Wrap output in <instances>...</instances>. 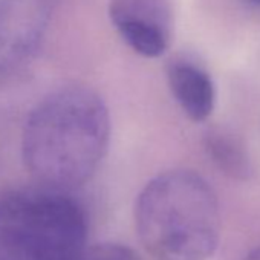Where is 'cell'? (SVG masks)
<instances>
[{
    "mask_svg": "<svg viewBox=\"0 0 260 260\" xmlns=\"http://www.w3.org/2000/svg\"><path fill=\"white\" fill-rule=\"evenodd\" d=\"M170 90L193 121H205L216 103V89L211 77L199 66L190 61H175L167 69Z\"/></svg>",
    "mask_w": 260,
    "mask_h": 260,
    "instance_id": "8992f818",
    "label": "cell"
},
{
    "mask_svg": "<svg viewBox=\"0 0 260 260\" xmlns=\"http://www.w3.org/2000/svg\"><path fill=\"white\" fill-rule=\"evenodd\" d=\"M77 260H138L135 252L118 243H101L87 246Z\"/></svg>",
    "mask_w": 260,
    "mask_h": 260,
    "instance_id": "ba28073f",
    "label": "cell"
},
{
    "mask_svg": "<svg viewBox=\"0 0 260 260\" xmlns=\"http://www.w3.org/2000/svg\"><path fill=\"white\" fill-rule=\"evenodd\" d=\"M109 17L137 54L156 58L170 46L173 13L169 0H110Z\"/></svg>",
    "mask_w": 260,
    "mask_h": 260,
    "instance_id": "277c9868",
    "label": "cell"
},
{
    "mask_svg": "<svg viewBox=\"0 0 260 260\" xmlns=\"http://www.w3.org/2000/svg\"><path fill=\"white\" fill-rule=\"evenodd\" d=\"M252 2H255V4H258V5H260V0H252Z\"/></svg>",
    "mask_w": 260,
    "mask_h": 260,
    "instance_id": "30bf717a",
    "label": "cell"
},
{
    "mask_svg": "<svg viewBox=\"0 0 260 260\" xmlns=\"http://www.w3.org/2000/svg\"><path fill=\"white\" fill-rule=\"evenodd\" d=\"M205 150L213 162L226 175L246 179L252 167L243 146L231 135L222 130H211L205 137Z\"/></svg>",
    "mask_w": 260,
    "mask_h": 260,
    "instance_id": "52a82bcc",
    "label": "cell"
},
{
    "mask_svg": "<svg viewBox=\"0 0 260 260\" xmlns=\"http://www.w3.org/2000/svg\"><path fill=\"white\" fill-rule=\"evenodd\" d=\"M110 140L103 98L86 86H64L42 98L22 132V161L36 184L72 190L96 172Z\"/></svg>",
    "mask_w": 260,
    "mask_h": 260,
    "instance_id": "6da1fadb",
    "label": "cell"
},
{
    "mask_svg": "<svg viewBox=\"0 0 260 260\" xmlns=\"http://www.w3.org/2000/svg\"><path fill=\"white\" fill-rule=\"evenodd\" d=\"M135 225L156 260H207L219 242L217 198L198 173L166 172L140 193Z\"/></svg>",
    "mask_w": 260,
    "mask_h": 260,
    "instance_id": "7a4b0ae2",
    "label": "cell"
},
{
    "mask_svg": "<svg viewBox=\"0 0 260 260\" xmlns=\"http://www.w3.org/2000/svg\"><path fill=\"white\" fill-rule=\"evenodd\" d=\"M48 19L46 0H0V75L16 72L34 57Z\"/></svg>",
    "mask_w": 260,
    "mask_h": 260,
    "instance_id": "5b68a950",
    "label": "cell"
},
{
    "mask_svg": "<svg viewBox=\"0 0 260 260\" xmlns=\"http://www.w3.org/2000/svg\"><path fill=\"white\" fill-rule=\"evenodd\" d=\"M245 260H260V246H257Z\"/></svg>",
    "mask_w": 260,
    "mask_h": 260,
    "instance_id": "9c48e42d",
    "label": "cell"
},
{
    "mask_svg": "<svg viewBox=\"0 0 260 260\" xmlns=\"http://www.w3.org/2000/svg\"><path fill=\"white\" fill-rule=\"evenodd\" d=\"M69 191L42 184L0 191V260H77L89 222Z\"/></svg>",
    "mask_w": 260,
    "mask_h": 260,
    "instance_id": "3957f363",
    "label": "cell"
}]
</instances>
